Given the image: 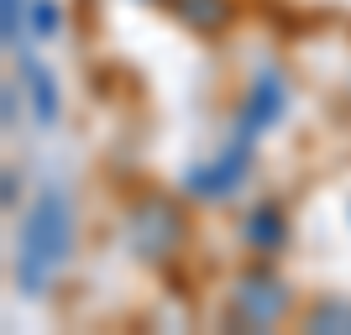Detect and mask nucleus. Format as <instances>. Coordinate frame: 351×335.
<instances>
[{
  "mask_svg": "<svg viewBox=\"0 0 351 335\" xmlns=\"http://www.w3.org/2000/svg\"><path fill=\"white\" fill-rule=\"evenodd\" d=\"M304 325L320 335H351V299H320Z\"/></svg>",
  "mask_w": 351,
  "mask_h": 335,
  "instance_id": "9",
  "label": "nucleus"
},
{
  "mask_svg": "<svg viewBox=\"0 0 351 335\" xmlns=\"http://www.w3.org/2000/svg\"><path fill=\"white\" fill-rule=\"evenodd\" d=\"M241 236H247V247L257 251V257H273V251H283V241H289V215H283L278 199H263L247 210V225H241Z\"/></svg>",
  "mask_w": 351,
  "mask_h": 335,
  "instance_id": "6",
  "label": "nucleus"
},
{
  "mask_svg": "<svg viewBox=\"0 0 351 335\" xmlns=\"http://www.w3.org/2000/svg\"><path fill=\"white\" fill-rule=\"evenodd\" d=\"M184 236H189V220H184V210H178L173 199H162V194L136 199L132 215H126V247L152 267L173 262L178 251H184Z\"/></svg>",
  "mask_w": 351,
  "mask_h": 335,
  "instance_id": "2",
  "label": "nucleus"
},
{
  "mask_svg": "<svg viewBox=\"0 0 351 335\" xmlns=\"http://www.w3.org/2000/svg\"><path fill=\"white\" fill-rule=\"evenodd\" d=\"M247 173H252V142L231 136L226 152H215L210 162H194L189 173H184V189H189L194 199H231V194L247 184Z\"/></svg>",
  "mask_w": 351,
  "mask_h": 335,
  "instance_id": "4",
  "label": "nucleus"
},
{
  "mask_svg": "<svg viewBox=\"0 0 351 335\" xmlns=\"http://www.w3.org/2000/svg\"><path fill=\"white\" fill-rule=\"evenodd\" d=\"M168 11L199 37H220L231 27V0H168Z\"/></svg>",
  "mask_w": 351,
  "mask_h": 335,
  "instance_id": "7",
  "label": "nucleus"
},
{
  "mask_svg": "<svg viewBox=\"0 0 351 335\" xmlns=\"http://www.w3.org/2000/svg\"><path fill=\"white\" fill-rule=\"evenodd\" d=\"M293 309V288L283 283L273 267H247L231 288V304H226V320L236 330H273L278 320H289Z\"/></svg>",
  "mask_w": 351,
  "mask_h": 335,
  "instance_id": "3",
  "label": "nucleus"
},
{
  "mask_svg": "<svg viewBox=\"0 0 351 335\" xmlns=\"http://www.w3.org/2000/svg\"><path fill=\"white\" fill-rule=\"evenodd\" d=\"M53 21H58V11H53V5L43 0V5H37V32L47 37V32H53Z\"/></svg>",
  "mask_w": 351,
  "mask_h": 335,
  "instance_id": "11",
  "label": "nucleus"
},
{
  "mask_svg": "<svg viewBox=\"0 0 351 335\" xmlns=\"http://www.w3.org/2000/svg\"><path fill=\"white\" fill-rule=\"evenodd\" d=\"M21 11H27V0H0V32H5V47L21 42Z\"/></svg>",
  "mask_w": 351,
  "mask_h": 335,
  "instance_id": "10",
  "label": "nucleus"
},
{
  "mask_svg": "<svg viewBox=\"0 0 351 335\" xmlns=\"http://www.w3.org/2000/svg\"><path fill=\"white\" fill-rule=\"evenodd\" d=\"M21 84L32 89L37 121H43V126H53V121H58V89H53V73H47L37 58H27V63H21Z\"/></svg>",
  "mask_w": 351,
  "mask_h": 335,
  "instance_id": "8",
  "label": "nucleus"
},
{
  "mask_svg": "<svg viewBox=\"0 0 351 335\" xmlns=\"http://www.w3.org/2000/svg\"><path fill=\"white\" fill-rule=\"evenodd\" d=\"M73 257V204L69 194L43 189L37 204L21 220V241H16V288L21 293H47L53 277L69 267Z\"/></svg>",
  "mask_w": 351,
  "mask_h": 335,
  "instance_id": "1",
  "label": "nucleus"
},
{
  "mask_svg": "<svg viewBox=\"0 0 351 335\" xmlns=\"http://www.w3.org/2000/svg\"><path fill=\"white\" fill-rule=\"evenodd\" d=\"M289 110V79L278 69H263L252 79L247 100H241V116H236V136L241 142H257L267 126H278V116Z\"/></svg>",
  "mask_w": 351,
  "mask_h": 335,
  "instance_id": "5",
  "label": "nucleus"
}]
</instances>
